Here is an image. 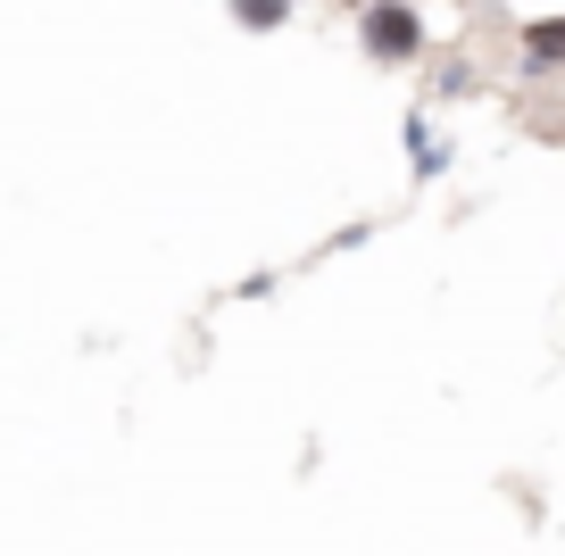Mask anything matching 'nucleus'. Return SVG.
<instances>
[{
  "label": "nucleus",
  "instance_id": "1",
  "mask_svg": "<svg viewBox=\"0 0 565 556\" xmlns=\"http://www.w3.org/2000/svg\"><path fill=\"white\" fill-rule=\"evenodd\" d=\"M358 42H366L374 67H416L424 58V9L416 0H374L358 18Z\"/></svg>",
  "mask_w": 565,
  "mask_h": 556
},
{
  "label": "nucleus",
  "instance_id": "2",
  "mask_svg": "<svg viewBox=\"0 0 565 556\" xmlns=\"http://www.w3.org/2000/svg\"><path fill=\"white\" fill-rule=\"evenodd\" d=\"M524 51L541 58V67H557V58H565V18H557V25H532V34H524Z\"/></svg>",
  "mask_w": 565,
  "mask_h": 556
},
{
  "label": "nucleus",
  "instance_id": "3",
  "mask_svg": "<svg viewBox=\"0 0 565 556\" xmlns=\"http://www.w3.org/2000/svg\"><path fill=\"white\" fill-rule=\"evenodd\" d=\"M233 18L266 34V25H282V18H291V0H233Z\"/></svg>",
  "mask_w": 565,
  "mask_h": 556
}]
</instances>
